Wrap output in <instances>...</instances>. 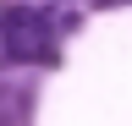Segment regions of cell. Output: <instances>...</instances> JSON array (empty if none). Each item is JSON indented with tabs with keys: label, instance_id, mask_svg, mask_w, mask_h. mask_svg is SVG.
Instances as JSON below:
<instances>
[{
	"label": "cell",
	"instance_id": "1",
	"mask_svg": "<svg viewBox=\"0 0 132 126\" xmlns=\"http://www.w3.org/2000/svg\"><path fill=\"white\" fill-rule=\"evenodd\" d=\"M0 50L11 60H28V66H50L55 60V44L44 33V17L39 11H22V6L0 11Z\"/></svg>",
	"mask_w": 132,
	"mask_h": 126
},
{
	"label": "cell",
	"instance_id": "2",
	"mask_svg": "<svg viewBox=\"0 0 132 126\" xmlns=\"http://www.w3.org/2000/svg\"><path fill=\"white\" fill-rule=\"evenodd\" d=\"M94 6H116V0H94Z\"/></svg>",
	"mask_w": 132,
	"mask_h": 126
}]
</instances>
